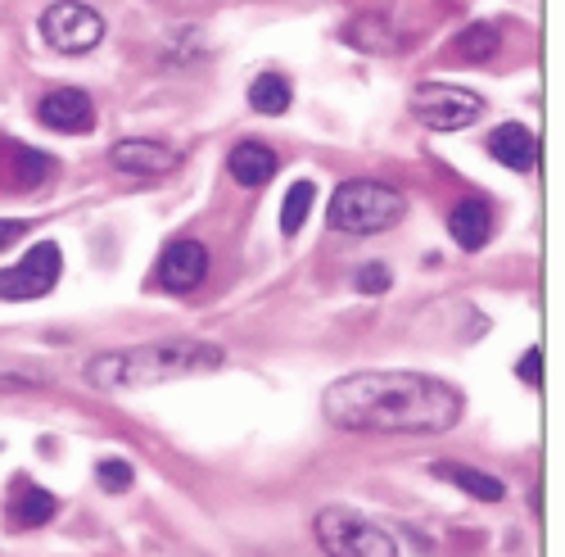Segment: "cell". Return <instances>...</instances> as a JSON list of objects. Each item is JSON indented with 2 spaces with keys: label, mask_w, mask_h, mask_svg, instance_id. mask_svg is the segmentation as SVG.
I'll return each mask as SVG.
<instances>
[{
  "label": "cell",
  "mask_w": 565,
  "mask_h": 557,
  "mask_svg": "<svg viewBox=\"0 0 565 557\" xmlns=\"http://www.w3.org/2000/svg\"><path fill=\"white\" fill-rule=\"evenodd\" d=\"M461 408V390L426 371H353L321 395L326 422L353 435H444Z\"/></svg>",
  "instance_id": "6da1fadb"
},
{
  "label": "cell",
  "mask_w": 565,
  "mask_h": 557,
  "mask_svg": "<svg viewBox=\"0 0 565 557\" xmlns=\"http://www.w3.org/2000/svg\"><path fill=\"white\" fill-rule=\"evenodd\" d=\"M226 362V354L209 340H150L109 349L86 362V386L96 390H150L185 377H209Z\"/></svg>",
  "instance_id": "7a4b0ae2"
},
{
  "label": "cell",
  "mask_w": 565,
  "mask_h": 557,
  "mask_svg": "<svg viewBox=\"0 0 565 557\" xmlns=\"http://www.w3.org/2000/svg\"><path fill=\"white\" fill-rule=\"evenodd\" d=\"M403 213H407V196L394 191L390 181L353 177V181H340L335 196H331V227L349 231V237H375V231H390Z\"/></svg>",
  "instance_id": "3957f363"
},
{
  "label": "cell",
  "mask_w": 565,
  "mask_h": 557,
  "mask_svg": "<svg viewBox=\"0 0 565 557\" xmlns=\"http://www.w3.org/2000/svg\"><path fill=\"white\" fill-rule=\"evenodd\" d=\"M312 530H317V544L326 548V557H398L394 539L381 526L366 522L362 513H353V507H340V503L321 507Z\"/></svg>",
  "instance_id": "277c9868"
},
{
  "label": "cell",
  "mask_w": 565,
  "mask_h": 557,
  "mask_svg": "<svg viewBox=\"0 0 565 557\" xmlns=\"http://www.w3.org/2000/svg\"><path fill=\"white\" fill-rule=\"evenodd\" d=\"M41 41L55 55H86L105 41V19L86 0H55L41 10Z\"/></svg>",
  "instance_id": "5b68a950"
},
{
  "label": "cell",
  "mask_w": 565,
  "mask_h": 557,
  "mask_svg": "<svg viewBox=\"0 0 565 557\" xmlns=\"http://www.w3.org/2000/svg\"><path fill=\"white\" fill-rule=\"evenodd\" d=\"M412 114L416 123H426L430 132H461L470 123H480L484 101L470 86H452V82H420L412 91Z\"/></svg>",
  "instance_id": "8992f818"
},
{
  "label": "cell",
  "mask_w": 565,
  "mask_h": 557,
  "mask_svg": "<svg viewBox=\"0 0 565 557\" xmlns=\"http://www.w3.org/2000/svg\"><path fill=\"white\" fill-rule=\"evenodd\" d=\"M60 272H64L60 245L55 241H41L14 267L0 272V299H41V295H51L55 282H60Z\"/></svg>",
  "instance_id": "52a82bcc"
},
{
  "label": "cell",
  "mask_w": 565,
  "mask_h": 557,
  "mask_svg": "<svg viewBox=\"0 0 565 557\" xmlns=\"http://www.w3.org/2000/svg\"><path fill=\"white\" fill-rule=\"evenodd\" d=\"M159 286L172 291V295H191L204 286V276H209V250L200 241H172L163 254H159Z\"/></svg>",
  "instance_id": "ba28073f"
},
{
  "label": "cell",
  "mask_w": 565,
  "mask_h": 557,
  "mask_svg": "<svg viewBox=\"0 0 565 557\" xmlns=\"http://www.w3.org/2000/svg\"><path fill=\"white\" fill-rule=\"evenodd\" d=\"M36 118L51 127V132L77 136V132H90V127H96V105H90L86 91H77V86H60V91H51V96L36 105Z\"/></svg>",
  "instance_id": "9c48e42d"
},
{
  "label": "cell",
  "mask_w": 565,
  "mask_h": 557,
  "mask_svg": "<svg viewBox=\"0 0 565 557\" xmlns=\"http://www.w3.org/2000/svg\"><path fill=\"white\" fill-rule=\"evenodd\" d=\"M109 164L118 172H131V177H163L181 164V150L163 146V141H146V136H131V141H118L109 150Z\"/></svg>",
  "instance_id": "30bf717a"
},
{
  "label": "cell",
  "mask_w": 565,
  "mask_h": 557,
  "mask_svg": "<svg viewBox=\"0 0 565 557\" xmlns=\"http://www.w3.org/2000/svg\"><path fill=\"white\" fill-rule=\"evenodd\" d=\"M489 155L511 172H534L539 164V136L521 123H502L489 132Z\"/></svg>",
  "instance_id": "8fae6325"
},
{
  "label": "cell",
  "mask_w": 565,
  "mask_h": 557,
  "mask_svg": "<svg viewBox=\"0 0 565 557\" xmlns=\"http://www.w3.org/2000/svg\"><path fill=\"white\" fill-rule=\"evenodd\" d=\"M276 168H280V159H276V150L263 146V141H241V146L226 155L231 181H241L245 191H258V186H267V181L276 177Z\"/></svg>",
  "instance_id": "7c38bea8"
},
{
  "label": "cell",
  "mask_w": 565,
  "mask_h": 557,
  "mask_svg": "<svg viewBox=\"0 0 565 557\" xmlns=\"http://www.w3.org/2000/svg\"><path fill=\"white\" fill-rule=\"evenodd\" d=\"M489 231H493V222H489V204H484V200H461V204L448 213V237H452L461 250H484Z\"/></svg>",
  "instance_id": "4fadbf2b"
},
{
  "label": "cell",
  "mask_w": 565,
  "mask_h": 557,
  "mask_svg": "<svg viewBox=\"0 0 565 557\" xmlns=\"http://www.w3.org/2000/svg\"><path fill=\"white\" fill-rule=\"evenodd\" d=\"M430 472H435L439 481H448V485L466 490L470 498H480V503H498V498L507 494L498 476H489V472H476V467H466V462H435Z\"/></svg>",
  "instance_id": "5bb4252c"
},
{
  "label": "cell",
  "mask_w": 565,
  "mask_h": 557,
  "mask_svg": "<svg viewBox=\"0 0 565 557\" xmlns=\"http://www.w3.org/2000/svg\"><path fill=\"white\" fill-rule=\"evenodd\" d=\"M344 41L353 45V51H371V55H394L398 41H394V28L385 19L375 14H358L349 28H344Z\"/></svg>",
  "instance_id": "9a60e30c"
},
{
  "label": "cell",
  "mask_w": 565,
  "mask_h": 557,
  "mask_svg": "<svg viewBox=\"0 0 565 557\" xmlns=\"http://www.w3.org/2000/svg\"><path fill=\"white\" fill-rule=\"evenodd\" d=\"M55 494L51 490H36V485H19V494H14V526L19 530H36V526H45L55 517Z\"/></svg>",
  "instance_id": "2e32d148"
},
{
  "label": "cell",
  "mask_w": 565,
  "mask_h": 557,
  "mask_svg": "<svg viewBox=\"0 0 565 557\" xmlns=\"http://www.w3.org/2000/svg\"><path fill=\"white\" fill-rule=\"evenodd\" d=\"M290 82L280 77V73H258L254 82H249V109H258V114H286L290 109Z\"/></svg>",
  "instance_id": "e0dca14e"
},
{
  "label": "cell",
  "mask_w": 565,
  "mask_h": 557,
  "mask_svg": "<svg viewBox=\"0 0 565 557\" xmlns=\"http://www.w3.org/2000/svg\"><path fill=\"white\" fill-rule=\"evenodd\" d=\"M312 200H317L312 181H295L286 191V204H280V231H286V237H299V231H303V222L312 213Z\"/></svg>",
  "instance_id": "ac0fdd59"
},
{
  "label": "cell",
  "mask_w": 565,
  "mask_h": 557,
  "mask_svg": "<svg viewBox=\"0 0 565 557\" xmlns=\"http://www.w3.org/2000/svg\"><path fill=\"white\" fill-rule=\"evenodd\" d=\"M498 45H502L498 28L476 23V28H466V32L457 36V55H461V60H470V64H484V60H493V55H498Z\"/></svg>",
  "instance_id": "d6986e66"
},
{
  "label": "cell",
  "mask_w": 565,
  "mask_h": 557,
  "mask_svg": "<svg viewBox=\"0 0 565 557\" xmlns=\"http://www.w3.org/2000/svg\"><path fill=\"white\" fill-rule=\"evenodd\" d=\"M14 164H19V177L14 181H23V186H36V181H45V172H51L55 164L51 159H45V155H36L32 146H23V141H14Z\"/></svg>",
  "instance_id": "ffe728a7"
},
{
  "label": "cell",
  "mask_w": 565,
  "mask_h": 557,
  "mask_svg": "<svg viewBox=\"0 0 565 557\" xmlns=\"http://www.w3.org/2000/svg\"><path fill=\"white\" fill-rule=\"evenodd\" d=\"M96 481H100L105 494H122V490H131L136 472H131V462H122V458H105L96 467Z\"/></svg>",
  "instance_id": "44dd1931"
},
{
  "label": "cell",
  "mask_w": 565,
  "mask_h": 557,
  "mask_svg": "<svg viewBox=\"0 0 565 557\" xmlns=\"http://www.w3.org/2000/svg\"><path fill=\"white\" fill-rule=\"evenodd\" d=\"M390 286H394V276H390L385 263H366V267H358V291H362V295H385Z\"/></svg>",
  "instance_id": "7402d4cb"
},
{
  "label": "cell",
  "mask_w": 565,
  "mask_h": 557,
  "mask_svg": "<svg viewBox=\"0 0 565 557\" xmlns=\"http://www.w3.org/2000/svg\"><path fill=\"white\" fill-rule=\"evenodd\" d=\"M515 371L525 377V386H543V349L534 345V349H525V358L515 362Z\"/></svg>",
  "instance_id": "603a6c76"
},
{
  "label": "cell",
  "mask_w": 565,
  "mask_h": 557,
  "mask_svg": "<svg viewBox=\"0 0 565 557\" xmlns=\"http://www.w3.org/2000/svg\"><path fill=\"white\" fill-rule=\"evenodd\" d=\"M23 231H28V222H14V218H0V250H6V245H14V241L23 237Z\"/></svg>",
  "instance_id": "cb8c5ba5"
}]
</instances>
